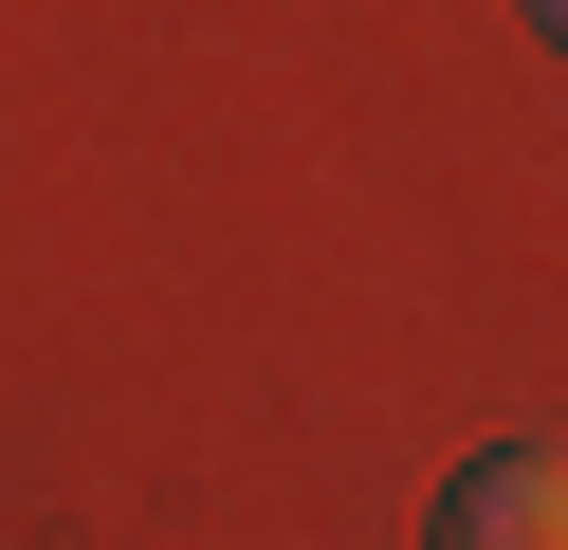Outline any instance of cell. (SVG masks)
I'll list each match as a JSON object with an SVG mask.
<instances>
[{"label": "cell", "instance_id": "6da1fadb", "mask_svg": "<svg viewBox=\"0 0 568 550\" xmlns=\"http://www.w3.org/2000/svg\"><path fill=\"white\" fill-rule=\"evenodd\" d=\"M440 550H568V459L550 440H495L440 477Z\"/></svg>", "mask_w": 568, "mask_h": 550}]
</instances>
